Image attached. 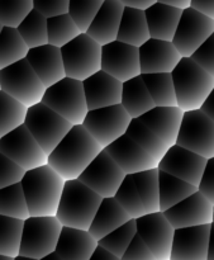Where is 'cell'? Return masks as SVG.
I'll return each instance as SVG.
<instances>
[{"label":"cell","instance_id":"47","mask_svg":"<svg viewBox=\"0 0 214 260\" xmlns=\"http://www.w3.org/2000/svg\"><path fill=\"white\" fill-rule=\"evenodd\" d=\"M68 5L70 0H33V9L38 10L47 19L68 13Z\"/></svg>","mask_w":214,"mask_h":260},{"label":"cell","instance_id":"3","mask_svg":"<svg viewBox=\"0 0 214 260\" xmlns=\"http://www.w3.org/2000/svg\"><path fill=\"white\" fill-rule=\"evenodd\" d=\"M103 197L81 180H66L56 217L62 226L89 231Z\"/></svg>","mask_w":214,"mask_h":260},{"label":"cell","instance_id":"52","mask_svg":"<svg viewBox=\"0 0 214 260\" xmlns=\"http://www.w3.org/2000/svg\"><path fill=\"white\" fill-rule=\"evenodd\" d=\"M90 260H122L118 256H116L114 254H112L111 251H108L106 249H104L103 246L98 245V248L94 251L93 256H91Z\"/></svg>","mask_w":214,"mask_h":260},{"label":"cell","instance_id":"59","mask_svg":"<svg viewBox=\"0 0 214 260\" xmlns=\"http://www.w3.org/2000/svg\"><path fill=\"white\" fill-rule=\"evenodd\" d=\"M3 28H4V25H3V24H2V23H0V33H2Z\"/></svg>","mask_w":214,"mask_h":260},{"label":"cell","instance_id":"12","mask_svg":"<svg viewBox=\"0 0 214 260\" xmlns=\"http://www.w3.org/2000/svg\"><path fill=\"white\" fill-rule=\"evenodd\" d=\"M0 152L17 162L25 172L46 165L48 159V155L25 124L0 137Z\"/></svg>","mask_w":214,"mask_h":260},{"label":"cell","instance_id":"46","mask_svg":"<svg viewBox=\"0 0 214 260\" xmlns=\"http://www.w3.org/2000/svg\"><path fill=\"white\" fill-rule=\"evenodd\" d=\"M193 60L202 66L209 75L214 78V32L213 35L193 53Z\"/></svg>","mask_w":214,"mask_h":260},{"label":"cell","instance_id":"37","mask_svg":"<svg viewBox=\"0 0 214 260\" xmlns=\"http://www.w3.org/2000/svg\"><path fill=\"white\" fill-rule=\"evenodd\" d=\"M0 215L27 220L29 217L22 182L0 189Z\"/></svg>","mask_w":214,"mask_h":260},{"label":"cell","instance_id":"31","mask_svg":"<svg viewBox=\"0 0 214 260\" xmlns=\"http://www.w3.org/2000/svg\"><path fill=\"white\" fill-rule=\"evenodd\" d=\"M160 185V206L161 211L169 210L172 206L184 201L198 190L197 185H193L180 178L165 173L159 169Z\"/></svg>","mask_w":214,"mask_h":260},{"label":"cell","instance_id":"7","mask_svg":"<svg viewBox=\"0 0 214 260\" xmlns=\"http://www.w3.org/2000/svg\"><path fill=\"white\" fill-rule=\"evenodd\" d=\"M101 47L100 43L84 32L61 47L66 76L84 81L101 70Z\"/></svg>","mask_w":214,"mask_h":260},{"label":"cell","instance_id":"30","mask_svg":"<svg viewBox=\"0 0 214 260\" xmlns=\"http://www.w3.org/2000/svg\"><path fill=\"white\" fill-rule=\"evenodd\" d=\"M150 38H151V36H150L145 10L124 7L117 40L128 43V45L136 46V47H141Z\"/></svg>","mask_w":214,"mask_h":260},{"label":"cell","instance_id":"33","mask_svg":"<svg viewBox=\"0 0 214 260\" xmlns=\"http://www.w3.org/2000/svg\"><path fill=\"white\" fill-rule=\"evenodd\" d=\"M133 175L134 183L138 189L139 197L145 206L146 213H155L161 211L160 206L159 168L136 173Z\"/></svg>","mask_w":214,"mask_h":260},{"label":"cell","instance_id":"21","mask_svg":"<svg viewBox=\"0 0 214 260\" xmlns=\"http://www.w3.org/2000/svg\"><path fill=\"white\" fill-rule=\"evenodd\" d=\"M105 150L126 174L159 168V164L128 134L112 142Z\"/></svg>","mask_w":214,"mask_h":260},{"label":"cell","instance_id":"19","mask_svg":"<svg viewBox=\"0 0 214 260\" xmlns=\"http://www.w3.org/2000/svg\"><path fill=\"white\" fill-rule=\"evenodd\" d=\"M210 225L175 229L170 260H208Z\"/></svg>","mask_w":214,"mask_h":260},{"label":"cell","instance_id":"43","mask_svg":"<svg viewBox=\"0 0 214 260\" xmlns=\"http://www.w3.org/2000/svg\"><path fill=\"white\" fill-rule=\"evenodd\" d=\"M33 10V0H0V23L17 28Z\"/></svg>","mask_w":214,"mask_h":260},{"label":"cell","instance_id":"4","mask_svg":"<svg viewBox=\"0 0 214 260\" xmlns=\"http://www.w3.org/2000/svg\"><path fill=\"white\" fill-rule=\"evenodd\" d=\"M177 107L184 112L200 109L214 89V78L192 57H183L171 73Z\"/></svg>","mask_w":214,"mask_h":260},{"label":"cell","instance_id":"6","mask_svg":"<svg viewBox=\"0 0 214 260\" xmlns=\"http://www.w3.org/2000/svg\"><path fill=\"white\" fill-rule=\"evenodd\" d=\"M42 103L73 124H83L89 112L83 81L67 76L46 89Z\"/></svg>","mask_w":214,"mask_h":260},{"label":"cell","instance_id":"49","mask_svg":"<svg viewBox=\"0 0 214 260\" xmlns=\"http://www.w3.org/2000/svg\"><path fill=\"white\" fill-rule=\"evenodd\" d=\"M198 190L203 193L214 205V157L207 160V165L198 185Z\"/></svg>","mask_w":214,"mask_h":260},{"label":"cell","instance_id":"44","mask_svg":"<svg viewBox=\"0 0 214 260\" xmlns=\"http://www.w3.org/2000/svg\"><path fill=\"white\" fill-rule=\"evenodd\" d=\"M105 0H70L68 14L81 32L85 33Z\"/></svg>","mask_w":214,"mask_h":260},{"label":"cell","instance_id":"14","mask_svg":"<svg viewBox=\"0 0 214 260\" xmlns=\"http://www.w3.org/2000/svg\"><path fill=\"white\" fill-rule=\"evenodd\" d=\"M126 175L109 152L103 149L84 170L79 180L103 198H109L116 196Z\"/></svg>","mask_w":214,"mask_h":260},{"label":"cell","instance_id":"53","mask_svg":"<svg viewBox=\"0 0 214 260\" xmlns=\"http://www.w3.org/2000/svg\"><path fill=\"white\" fill-rule=\"evenodd\" d=\"M200 109H202V111L204 112V113L207 114L210 119H213L214 121V89H213L212 93L209 94V96H208L207 101L204 102V104H203L202 108Z\"/></svg>","mask_w":214,"mask_h":260},{"label":"cell","instance_id":"28","mask_svg":"<svg viewBox=\"0 0 214 260\" xmlns=\"http://www.w3.org/2000/svg\"><path fill=\"white\" fill-rule=\"evenodd\" d=\"M131 218L127 211L117 202L116 198H103L89 228V233L95 240L99 241L112 231L128 222Z\"/></svg>","mask_w":214,"mask_h":260},{"label":"cell","instance_id":"1","mask_svg":"<svg viewBox=\"0 0 214 260\" xmlns=\"http://www.w3.org/2000/svg\"><path fill=\"white\" fill-rule=\"evenodd\" d=\"M103 147L83 124H74L60 144L48 155L47 164L65 180L79 179Z\"/></svg>","mask_w":214,"mask_h":260},{"label":"cell","instance_id":"22","mask_svg":"<svg viewBox=\"0 0 214 260\" xmlns=\"http://www.w3.org/2000/svg\"><path fill=\"white\" fill-rule=\"evenodd\" d=\"M83 85L89 111L121 104L123 83L104 70L89 76Z\"/></svg>","mask_w":214,"mask_h":260},{"label":"cell","instance_id":"26","mask_svg":"<svg viewBox=\"0 0 214 260\" xmlns=\"http://www.w3.org/2000/svg\"><path fill=\"white\" fill-rule=\"evenodd\" d=\"M98 245L89 231L63 226L56 253L63 260H90Z\"/></svg>","mask_w":214,"mask_h":260},{"label":"cell","instance_id":"25","mask_svg":"<svg viewBox=\"0 0 214 260\" xmlns=\"http://www.w3.org/2000/svg\"><path fill=\"white\" fill-rule=\"evenodd\" d=\"M123 12L124 5L119 0H105L85 33L101 46L113 42L118 37Z\"/></svg>","mask_w":214,"mask_h":260},{"label":"cell","instance_id":"9","mask_svg":"<svg viewBox=\"0 0 214 260\" xmlns=\"http://www.w3.org/2000/svg\"><path fill=\"white\" fill-rule=\"evenodd\" d=\"M24 124L47 155L53 151L74 126L42 102L28 108Z\"/></svg>","mask_w":214,"mask_h":260},{"label":"cell","instance_id":"10","mask_svg":"<svg viewBox=\"0 0 214 260\" xmlns=\"http://www.w3.org/2000/svg\"><path fill=\"white\" fill-rule=\"evenodd\" d=\"M132 117L122 104L91 109L88 112L83 126L103 149L127 134Z\"/></svg>","mask_w":214,"mask_h":260},{"label":"cell","instance_id":"55","mask_svg":"<svg viewBox=\"0 0 214 260\" xmlns=\"http://www.w3.org/2000/svg\"><path fill=\"white\" fill-rule=\"evenodd\" d=\"M208 260H214V222L210 225L209 248H208Z\"/></svg>","mask_w":214,"mask_h":260},{"label":"cell","instance_id":"45","mask_svg":"<svg viewBox=\"0 0 214 260\" xmlns=\"http://www.w3.org/2000/svg\"><path fill=\"white\" fill-rule=\"evenodd\" d=\"M25 170L22 167L0 152V189L22 182Z\"/></svg>","mask_w":214,"mask_h":260},{"label":"cell","instance_id":"5","mask_svg":"<svg viewBox=\"0 0 214 260\" xmlns=\"http://www.w3.org/2000/svg\"><path fill=\"white\" fill-rule=\"evenodd\" d=\"M62 228L56 216H29L23 225L19 255L41 260L55 253Z\"/></svg>","mask_w":214,"mask_h":260},{"label":"cell","instance_id":"23","mask_svg":"<svg viewBox=\"0 0 214 260\" xmlns=\"http://www.w3.org/2000/svg\"><path fill=\"white\" fill-rule=\"evenodd\" d=\"M25 58L46 88L66 78L60 47L47 43V45L29 48Z\"/></svg>","mask_w":214,"mask_h":260},{"label":"cell","instance_id":"20","mask_svg":"<svg viewBox=\"0 0 214 260\" xmlns=\"http://www.w3.org/2000/svg\"><path fill=\"white\" fill-rule=\"evenodd\" d=\"M142 74L172 73L183 58L172 41L150 38L139 47Z\"/></svg>","mask_w":214,"mask_h":260},{"label":"cell","instance_id":"2","mask_svg":"<svg viewBox=\"0 0 214 260\" xmlns=\"http://www.w3.org/2000/svg\"><path fill=\"white\" fill-rule=\"evenodd\" d=\"M66 180L48 164L27 170L22 179L30 216H56Z\"/></svg>","mask_w":214,"mask_h":260},{"label":"cell","instance_id":"35","mask_svg":"<svg viewBox=\"0 0 214 260\" xmlns=\"http://www.w3.org/2000/svg\"><path fill=\"white\" fill-rule=\"evenodd\" d=\"M142 79H144L156 106H177L176 93H175V85L171 73L142 74Z\"/></svg>","mask_w":214,"mask_h":260},{"label":"cell","instance_id":"38","mask_svg":"<svg viewBox=\"0 0 214 260\" xmlns=\"http://www.w3.org/2000/svg\"><path fill=\"white\" fill-rule=\"evenodd\" d=\"M24 220L0 215V254L17 258L20 254Z\"/></svg>","mask_w":214,"mask_h":260},{"label":"cell","instance_id":"48","mask_svg":"<svg viewBox=\"0 0 214 260\" xmlns=\"http://www.w3.org/2000/svg\"><path fill=\"white\" fill-rule=\"evenodd\" d=\"M122 260H157L156 256L154 255L151 250H150L149 246L146 245L144 240L141 239V236L137 234L134 236L133 241L131 243V245L128 246V249L126 250V253L122 256Z\"/></svg>","mask_w":214,"mask_h":260},{"label":"cell","instance_id":"57","mask_svg":"<svg viewBox=\"0 0 214 260\" xmlns=\"http://www.w3.org/2000/svg\"><path fill=\"white\" fill-rule=\"evenodd\" d=\"M14 260H40V259H34V258H28V256L18 255L17 258H14Z\"/></svg>","mask_w":214,"mask_h":260},{"label":"cell","instance_id":"54","mask_svg":"<svg viewBox=\"0 0 214 260\" xmlns=\"http://www.w3.org/2000/svg\"><path fill=\"white\" fill-rule=\"evenodd\" d=\"M159 3L162 4L171 5V7L179 8V9H187V8L192 7V0H157Z\"/></svg>","mask_w":214,"mask_h":260},{"label":"cell","instance_id":"15","mask_svg":"<svg viewBox=\"0 0 214 260\" xmlns=\"http://www.w3.org/2000/svg\"><path fill=\"white\" fill-rule=\"evenodd\" d=\"M137 234L157 260H170L175 229L162 211L136 218Z\"/></svg>","mask_w":214,"mask_h":260},{"label":"cell","instance_id":"40","mask_svg":"<svg viewBox=\"0 0 214 260\" xmlns=\"http://www.w3.org/2000/svg\"><path fill=\"white\" fill-rule=\"evenodd\" d=\"M47 32L48 43L60 48L67 45L68 42H71L80 33H83L68 13L57 15V17L48 18Z\"/></svg>","mask_w":214,"mask_h":260},{"label":"cell","instance_id":"8","mask_svg":"<svg viewBox=\"0 0 214 260\" xmlns=\"http://www.w3.org/2000/svg\"><path fill=\"white\" fill-rule=\"evenodd\" d=\"M0 86L28 108L41 103L47 89L27 58L0 70Z\"/></svg>","mask_w":214,"mask_h":260},{"label":"cell","instance_id":"42","mask_svg":"<svg viewBox=\"0 0 214 260\" xmlns=\"http://www.w3.org/2000/svg\"><path fill=\"white\" fill-rule=\"evenodd\" d=\"M114 198L132 218H138L146 215V210H145V206L139 197L138 189H137L132 174L126 175Z\"/></svg>","mask_w":214,"mask_h":260},{"label":"cell","instance_id":"32","mask_svg":"<svg viewBox=\"0 0 214 260\" xmlns=\"http://www.w3.org/2000/svg\"><path fill=\"white\" fill-rule=\"evenodd\" d=\"M127 134L159 164L169 150V146L155 135L149 127L139 121V118H132Z\"/></svg>","mask_w":214,"mask_h":260},{"label":"cell","instance_id":"27","mask_svg":"<svg viewBox=\"0 0 214 260\" xmlns=\"http://www.w3.org/2000/svg\"><path fill=\"white\" fill-rule=\"evenodd\" d=\"M145 13L151 38L172 41L182 18L183 9L157 2L147 8Z\"/></svg>","mask_w":214,"mask_h":260},{"label":"cell","instance_id":"58","mask_svg":"<svg viewBox=\"0 0 214 260\" xmlns=\"http://www.w3.org/2000/svg\"><path fill=\"white\" fill-rule=\"evenodd\" d=\"M0 260H14V258H12V256L2 255V254H0Z\"/></svg>","mask_w":214,"mask_h":260},{"label":"cell","instance_id":"50","mask_svg":"<svg viewBox=\"0 0 214 260\" xmlns=\"http://www.w3.org/2000/svg\"><path fill=\"white\" fill-rule=\"evenodd\" d=\"M192 8L214 19V0H192Z\"/></svg>","mask_w":214,"mask_h":260},{"label":"cell","instance_id":"60","mask_svg":"<svg viewBox=\"0 0 214 260\" xmlns=\"http://www.w3.org/2000/svg\"><path fill=\"white\" fill-rule=\"evenodd\" d=\"M213 222H214V215H213Z\"/></svg>","mask_w":214,"mask_h":260},{"label":"cell","instance_id":"34","mask_svg":"<svg viewBox=\"0 0 214 260\" xmlns=\"http://www.w3.org/2000/svg\"><path fill=\"white\" fill-rule=\"evenodd\" d=\"M29 47L17 28L4 27L0 33V70L27 57Z\"/></svg>","mask_w":214,"mask_h":260},{"label":"cell","instance_id":"17","mask_svg":"<svg viewBox=\"0 0 214 260\" xmlns=\"http://www.w3.org/2000/svg\"><path fill=\"white\" fill-rule=\"evenodd\" d=\"M164 215L174 229L213 223L214 205L203 193L197 190L177 205L164 211Z\"/></svg>","mask_w":214,"mask_h":260},{"label":"cell","instance_id":"18","mask_svg":"<svg viewBox=\"0 0 214 260\" xmlns=\"http://www.w3.org/2000/svg\"><path fill=\"white\" fill-rule=\"evenodd\" d=\"M207 160L176 144L169 147L165 156L159 162V169L198 187L207 165Z\"/></svg>","mask_w":214,"mask_h":260},{"label":"cell","instance_id":"39","mask_svg":"<svg viewBox=\"0 0 214 260\" xmlns=\"http://www.w3.org/2000/svg\"><path fill=\"white\" fill-rule=\"evenodd\" d=\"M24 42L29 48L47 45V18L41 14L38 10L33 9L17 27Z\"/></svg>","mask_w":214,"mask_h":260},{"label":"cell","instance_id":"24","mask_svg":"<svg viewBox=\"0 0 214 260\" xmlns=\"http://www.w3.org/2000/svg\"><path fill=\"white\" fill-rule=\"evenodd\" d=\"M183 117H184V111L180 107L156 106L139 117V121L146 124L167 146L171 147L176 145Z\"/></svg>","mask_w":214,"mask_h":260},{"label":"cell","instance_id":"56","mask_svg":"<svg viewBox=\"0 0 214 260\" xmlns=\"http://www.w3.org/2000/svg\"><path fill=\"white\" fill-rule=\"evenodd\" d=\"M41 260H63V259L61 258V256L58 255V254L56 253V251H55V253H51L50 255L45 256V258H43V259H41Z\"/></svg>","mask_w":214,"mask_h":260},{"label":"cell","instance_id":"13","mask_svg":"<svg viewBox=\"0 0 214 260\" xmlns=\"http://www.w3.org/2000/svg\"><path fill=\"white\" fill-rule=\"evenodd\" d=\"M213 32L214 19L189 7L183 10L172 43L183 57H192Z\"/></svg>","mask_w":214,"mask_h":260},{"label":"cell","instance_id":"16","mask_svg":"<svg viewBox=\"0 0 214 260\" xmlns=\"http://www.w3.org/2000/svg\"><path fill=\"white\" fill-rule=\"evenodd\" d=\"M101 70L122 83L139 76L142 74L139 47L118 40L106 43L101 47Z\"/></svg>","mask_w":214,"mask_h":260},{"label":"cell","instance_id":"41","mask_svg":"<svg viewBox=\"0 0 214 260\" xmlns=\"http://www.w3.org/2000/svg\"><path fill=\"white\" fill-rule=\"evenodd\" d=\"M136 235V218H131L128 222H126L124 225H122L121 228L112 231L111 234L104 236V238L101 239V240H99L98 243L99 245L103 246L104 249H106V250L111 251L112 254H114V255L122 259V256L126 253V250L128 249V246L131 245V243L133 241L134 236Z\"/></svg>","mask_w":214,"mask_h":260},{"label":"cell","instance_id":"29","mask_svg":"<svg viewBox=\"0 0 214 260\" xmlns=\"http://www.w3.org/2000/svg\"><path fill=\"white\" fill-rule=\"evenodd\" d=\"M121 104L132 118H139L156 107L144 79H142V74L139 76L124 81Z\"/></svg>","mask_w":214,"mask_h":260},{"label":"cell","instance_id":"11","mask_svg":"<svg viewBox=\"0 0 214 260\" xmlns=\"http://www.w3.org/2000/svg\"><path fill=\"white\" fill-rule=\"evenodd\" d=\"M177 145L205 157H214V121L202 109L184 112Z\"/></svg>","mask_w":214,"mask_h":260},{"label":"cell","instance_id":"51","mask_svg":"<svg viewBox=\"0 0 214 260\" xmlns=\"http://www.w3.org/2000/svg\"><path fill=\"white\" fill-rule=\"evenodd\" d=\"M119 2H121L124 7L146 10L147 8H150L151 5H154L155 3H157V0H119Z\"/></svg>","mask_w":214,"mask_h":260},{"label":"cell","instance_id":"36","mask_svg":"<svg viewBox=\"0 0 214 260\" xmlns=\"http://www.w3.org/2000/svg\"><path fill=\"white\" fill-rule=\"evenodd\" d=\"M28 107L0 90V137L24 124Z\"/></svg>","mask_w":214,"mask_h":260},{"label":"cell","instance_id":"61","mask_svg":"<svg viewBox=\"0 0 214 260\" xmlns=\"http://www.w3.org/2000/svg\"><path fill=\"white\" fill-rule=\"evenodd\" d=\"M0 90H2V86H0Z\"/></svg>","mask_w":214,"mask_h":260}]
</instances>
